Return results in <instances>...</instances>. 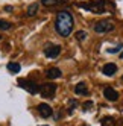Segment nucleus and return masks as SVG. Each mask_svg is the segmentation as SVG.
Returning a JSON list of instances; mask_svg holds the SVG:
<instances>
[{
    "instance_id": "nucleus-1",
    "label": "nucleus",
    "mask_w": 123,
    "mask_h": 126,
    "mask_svg": "<svg viewBox=\"0 0 123 126\" xmlns=\"http://www.w3.org/2000/svg\"><path fill=\"white\" fill-rule=\"evenodd\" d=\"M73 26H75V20H73V15L68 11H59L58 12L56 20H55V29L61 37L67 38L72 33Z\"/></svg>"
},
{
    "instance_id": "nucleus-2",
    "label": "nucleus",
    "mask_w": 123,
    "mask_h": 126,
    "mask_svg": "<svg viewBox=\"0 0 123 126\" xmlns=\"http://www.w3.org/2000/svg\"><path fill=\"white\" fill-rule=\"evenodd\" d=\"M77 6L94 14H103L107 12V8L109 6V3L105 2V0H96V2H90V3H79Z\"/></svg>"
},
{
    "instance_id": "nucleus-3",
    "label": "nucleus",
    "mask_w": 123,
    "mask_h": 126,
    "mask_svg": "<svg viewBox=\"0 0 123 126\" xmlns=\"http://www.w3.org/2000/svg\"><path fill=\"white\" fill-rule=\"evenodd\" d=\"M93 29H94V32H97V33H107V32L114 31V23L111 20H100V21L94 23Z\"/></svg>"
},
{
    "instance_id": "nucleus-4",
    "label": "nucleus",
    "mask_w": 123,
    "mask_h": 126,
    "mask_svg": "<svg viewBox=\"0 0 123 126\" xmlns=\"http://www.w3.org/2000/svg\"><path fill=\"white\" fill-rule=\"evenodd\" d=\"M18 85L21 88H24L26 91H29L31 94H38L40 93V85L32 82V80H26V79H20L18 80Z\"/></svg>"
},
{
    "instance_id": "nucleus-5",
    "label": "nucleus",
    "mask_w": 123,
    "mask_h": 126,
    "mask_svg": "<svg viewBox=\"0 0 123 126\" xmlns=\"http://www.w3.org/2000/svg\"><path fill=\"white\" fill-rule=\"evenodd\" d=\"M55 91H56V85L55 84H43L40 87V94L43 97H47V99L53 97Z\"/></svg>"
},
{
    "instance_id": "nucleus-6",
    "label": "nucleus",
    "mask_w": 123,
    "mask_h": 126,
    "mask_svg": "<svg viewBox=\"0 0 123 126\" xmlns=\"http://www.w3.org/2000/svg\"><path fill=\"white\" fill-rule=\"evenodd\" d=\"M61 53V46L59 44H47V46L44 47V55L50 59L56 58L58 55Z\"/></svg>"
},
{
    "instance_id": "nucleus-7",
    "label": "nucleus",
    "mask_w": 123,
    "mask_h": 126,
    "mask_svg": "<svg viewBox=\"0 0 123 126\" xmlns=\"http://www.w3.org/2000/svg\"><path fill=\"white\" fill-rule=\"evenodd\" d=\"M103 96H105V99H107V100H109V102H116L117 99H119V93H117L114 88H111V87H107V88L103 90Z\"/></svg>"
},
{
    "instance_id": "nucleus-8",
    "label": "nucleus",
    "mask_w": 123,
    "mask_h": 126,
    "mask_svg": "<svg viewBox=\"0 0 123 126\" xmlns=\"http://www.w3.org/2000/svg\"><path fill=\"white\" fill-rule=\"evenodd\" d=\"M117 71V65L114 64V62H108V64H105L103 68H102V73L105 76H114Z\"/></svg>"
},
{
    "instance_id": "nucleus-9",
    "label": "nucleus",
    "mask_w": 123,
    "mask_h": 126,
    "mask_svg": "<svg viewBox=\"0 0 123 126\" xmlns=\"http://www.w3.org/2000/svg\"><path fill=\"white\" fill-rule=\"evenodd\" d=\"M37 108H38V112L41 114V117H44V119H47V117L52 115V108L47 103H40Z\"/></svg>"
},
{
    "instance_id": "nucleus-10",
    "label": "nucleus",
    "mask_w": 123,
    "mask_h": 126,
    "mask_svg": "<svg viewBox=\"0 0 123 126\" xmlns=\"http://www.w3.org/2000/svg\"><path fill=\"white\" fill-rule=\"evenodd\" d=\"M61 75H62V71H61L58 67H52V68H49L46 71V76L49 79H58V78H61Z\"/></svg>"
},
{
    "instance_id": "nucleus-11",
    "label": "nucleus",
    "mask_w": 123,
    "mask_h": 126,
    "mask_svg": "<svg viewBox=\"0 0 123 126\" xmlns=\"http://www.w3.org/2000/svg\"><path fill=\"white\" fill-rule=\"evenodd\" d=\"M75 93H76V94L87 96V94H88V88H87V84H85V82H79V84L75 87Z\"/></svg>"
},
{
    "instance_id": "nucleus-12",
    "label": "nucleus",
    "mask_w": 123,
    "mask_h": 126,
    "mask_svg": "<svg viewBox=\"0 0 123 126\" xmlns=\"http://www.w3.org/2000/svg\"><path fill=\"white\" fill-rule=\"evenodd\" d=\"M21 70V65L18 64V62H9L8 64V71H11V73H18V71Z\"/></svg>"
},
{
    "instance_id": "nucleus-13",
    "label": "nucleus",
    "mask_w": 123,
    "mask_h": 126,
    "mask_svg": "<svg viewBox=\"0 0 123 126\" xmlns=\"http://www.w3.org/2000/svg\"><path fill=\"white\" fill-rule=\"evenodd\" d=\"M100 123H102V126H116V120L112 117H103Z\"/></svg>"
},
{
    "instance_id": "nucleus-14",
    "label": "nucleus",
    "mask_w": 123,
    "mask_h": 126,
    "mask_svg": "<svg viewBox=\"0 0 123 126\" xmlns=\"http://www.w3.org/2000/svg\"><path fill=\"white\" fill-rule=\"evenodd\" d=\"M37 12H38V3H32V5L28 8V15H29V17H33Z\"/></svg>"
},
{
    "instance_id": "nucleus-15",
    "label": "nucleus",
    "mask_w": 123,
    "mask_h": 126,
    "mask_svg": "<svg viewBox=\"0 0 123 126\" xmlns=\"http://www.w3.org/2000/svg\"><path fill=\"white\" fill-rule=\"evenodd\" d=\"M85 38H87V32L85 31H77L76 32V40L77 41H84Z\"/></svg>"
},
{
    "instance_id": "nucleus-16",
    "label": "nucleus",
    "mask_w": 123,
    "mask_h": 126,
    "mask_svg": "<svg viewBox=\"0 0 123 126\" xmlns=\"http://www.w3.org/2000/svg\"><path fill=\"white\" fill-rule=\"evenodd\" d=\"M11 23L9 21H3V20H0V29H3V31H8V29H11Z\"/></svg>"
},
{
    "instance_id": "nucleus-17",
    "label": "nucleus",
    "mask_w": 123,
    "mask_h": 126,
    "mask_svg": "<svg viewBox=\"0 0 123 126\" xmlns=\"http://www.w3.org/2000/svg\"><path fill=\"white\" fill-rule=\"evenodd\" d=\"M41 3L44 6H55L58 3V0H41Z\"/></svg>"
},
{
    "instance_id": "nucleus-18",
    "label": "nucleus",
    "mask_w": 123,
    "mask_h": 126,
    "mask_svg": "<svg viewBox=\"0 0 123 126\" xmlns=\"http://www.w3.org/2000/svg\"><path fill=\"white\" fill-rule=\"evenodd\" d=\"M76 106H77V102H76V100H70V105H68V112L72 114V112H73V110H75Z\"/></svg>"
},
{
    "instance_id": "nucleus-19",
    "label": "nucleus",
    "mask_w": 123,
    "mask_h": 126,
    "mask_svg": "<svg viewBox=\"0 0 123 126\" xmlns=\"http://www.w3.org/2000/svg\"><path fill=\"white\" fill-rule=\"evenodd\" d=\"M122 47H123V46H117V47H114V49H108L107 52H108V53H117V52L122 50Z\"/></svg>"
},
{
    "instance_id": "nucleus-20",
    "label": "nucleus",
    "mask_w": 123,
    "mask_h": 126,
    "mask_svg": "<svg viewBox=\"0 0 123 126\" xmlns=\"http://www.w3.org/2000/svg\"><path fill=\"white\" fill-rule=\"evenodd\" d=\"M91 106H93V102H85L84 103V111H88Z\"/></svg>"
},
{
    "instance_id": "nucleus-21",
    "label": "nucleus",
    "mask_w": 123,
    "mask_h": 126,
    "mask_svg": "<svg viewBox=\"0 0 123 126\" xmlns=\"http://www.w3.org/2000/svg\"><path fill=\"white\" fill-rule=\"evenodd\" d=\"M120 58H122V59H123V52H122V55H120Z\"/></svg>"
},
{
    "instance_id": "nucleus-22",
    "label": "nucleus",
    "mask_w": 123,
    "mask_h": 126,
    "mask_svg": "<svg viewBox=\"0 0 123 126\" xmlns=\"http://www.w3.org/2000/svg\"><path fill=\"white\" fill-rule=\"evenodd\" d=\"M0 40H2V35H0Z\"/></svg>"
}]
</instances>
